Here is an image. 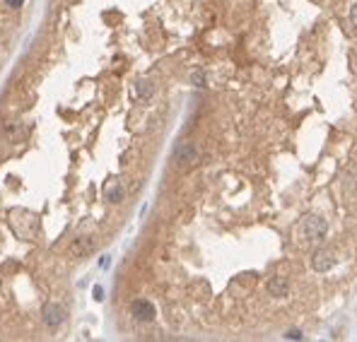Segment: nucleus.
<instances>
[{"instance_id": "f257e3e1", "label": "nucleus", "mask_w": 357, "mask_h": 342, "mask_svg": "<svg viewBox=\"0 0 357 342\" xmlns=\"http://www.w3.org/2000/svg\"><path fill=\"white\" fill-rule=\"evenodd\" d=\"M326 232H328V224L321 215H309L302 222V236L306 241H318V239L326 236Z\"/></svg>"}, {"instance_id": "f03ea898", "label": "nucleus", "mask_w": 357, "mask_h": 342, "mask_svg": "<svg viewBox=\"0 0 357 342\" xmlns=\"http://www.w3.org/2000/svg\"><path fill=\"white\" fill-rule=\"evenodd\" d=\"M42 318H44V326L58 328V326H63V321H66V309H63L60 304H56V301H48V304H44Z\"/></svg>"}, {"instance_id": "7ed1b4c3", "label": "nucleus", "mask_w": 357, "mask_h": 342, "mask_svg": "<svg viewBox=\"0 0 357 342\" xmlns=\"http://www.w3.org/2000/svg\"><path fill=\"white\" fill-rule=\"evenodd\" d=\"M130 316L140 321V323H152L154 321V316H157V309H154V304L148 299H136L130 304Z\"/></svg>"}, {"instance_id": "20e7f679", "label": "nucleus", "mask_w": 357, "mask_h": 342, "mask_svg": "<svg viewBox=\"0 0 357 342\" xmlns=\"http://www.w3.org/2000/svg\"><path fill=\"white\" fill-rule=\"evenodd\" d=\"M312 268H314L316 273H328L336 268V253L330 251V248H318L314 251V256H312Z\"/></svg>"}, {"instance_id": "39448f33", "label": "nucleus", "mask_w": 357, "mask_h": 342, "mask_svg": "<svg viewBox=\"0 0 357 342\" xmlns=\"http://www.w3.org/2000/svg\"><path fill=\"white\" fill-rule=\"evenodd\" d=\"M174 162L178 166H193L198 164V150L193 147V142H181L174 150Z\"/></svg>"}, {"instance_id": "423d86ee", "label": "nucleus", "mask_w": 357, "mask_h": 342, "mask_svg": "<svg viewBox=\"0 0 357 342\" xmlns=\"http://www.w3.org/2000/svg\"><path fill=\"white\" fill-rule=\"evenodd\" d=\"M268 294L275 297V299H285L290 294V282L288 277H282V275H275L268 280Z\"/></svg>"}, {"instance_id": "0eeeda50", "label": "nucleus", "mask_w": 357, "mask_h": 342, "mask_svg": "<svg viewBox=\"0 0 357 342\" xmlns=\"http://www.w3.org/2000/svg\"><path fill=\"white\" fill-rule=\"evenodd\" d=\"M124 195H126V191H124V186H121V181H116V178H111L109 183L104 186V198L109 200V203H121L124 200Z\"/></svg>"}, {"instance_id": "6e6552de", "label": "nucleus", "mask_w": 357, "mask_h": 342, "mask_svg": "<svg viewBox=\"0 0 357 342\" xmlns=\"http://www.w3.org/2000/svg\"><path fill=\"white\" fill-rule=\"evenodd\" d=\"M152 92H154V89H152L150 80H138L136 82V96L138 99H145V101H148V99L152 96Z\"/></svg>"}, {"instance_id": "1a4fd4ad", "label": "nucleus", "mask_w": 357, "mask_h": 342, "mask_svg": "<svg viewBox=\"0 0 357 342\" xmlns=\"http://www.w3.org/2000/svg\"><path fill=\"white\" fill-rule=\"evenodd\" d=\"M92 251V241L90 239H78L75 244H72V256H84V253H90Z\"/></svg>"}, {"instance_id": "9d476101", "label": "nucleus", "mask_w": 357, "mask_h": 342, "mask_svg": "<svg viewBox=\"0 0 357 342\" xmlns=\"http://www.w3.org/2000/svg\"><path fill=\"white\" fill-rule=\"evenodd\" d=\"M285 338H288V340H304V333L302 330H297V328H292V330H288Z\"/></svg>"}, {"instance_id": "9b49d317", "label": "nucleus", "mask_w": 357, "mask_h": 342, "mask_svg": "<svg viewBox=\"0 0 357 342\" xmlns=\"http://www.w3.org/2000/svg\"><path fill=\"white\" fill-rule=\"evenodd\" d=\"M191 80H193V84H196V87H203V82H206V77H203V72H200V70H196V72H193Z\"/></svg>"}, {"instance_id": "f8f14e48", "label": "nucleus", "mask_w": 357, "mask_h": 342, "mask_svg": "<svg viewBox=\"0 0 357 342\" xmlns=\"http://www.w3.org/2000/svg\"><path fill=\"white\" fill-rule=\"evenodd\" d=\"M350 24H352V27H357V2L350 7Z\"/></svg>"}, {"instance_id": "ddd939ff", "label": "nucleus", "mask_w": 357, "mask_h": 342, "mask_svg": "<svg viewBox=\"0 0 357 342\" xmlns=\"http://www.w3.org/2000/svg\"><path fill=\"white\" fill-rule=\"evenodd\" d=\"M92 294H94V299H96V301H102V299H104V289L99 287V285L94 287V292H92Z\"/></svg>"}, {"instance_id": "4468645a", "label": "nucleus", "mask_w": 357, "mask_h": 342, "mask_svg": "<svg viewBox=\"0 0 357 342\" xmlns=\"http://www.w3.org/2000/svg\"><path fill=\"white\" fill-rule=\"evenodd\" d=\"M5 2H8V7H22L24 0H5Z\"/></svg>"}, {"instance_id": "2eb2a0df", "label": "nucleus", "mask_w": 357, "mask_h": 342, "mask_svg": "<svg viewBox=\"0 0 357 342\" xmlns=\"http://www.w3.org/2000/svg\"><path fill=\"white\" fill-rule=\"evenodd\" d=\"M109 263H111V260H109V256H104V258H102V263H99V265H102V268H109Z\"/></svg>"}]
</instances>
